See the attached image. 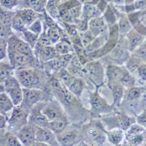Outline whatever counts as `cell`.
<instances>
[{"label":"cell","instance_id":"obj_8","mask_svg":"<svg viewBox=\"0 0 146 146\" xmlns=\"http://www.w3.org/2000/svg\"><path fill=\"white\" fill-rule=\"evenodd\" d=\"M22 88L23 98L21 105L29 109L30 111L35 105L38 103L54 98L49 94L42 89Z\"/></svg>","mask_w":146,"mask_h":146},{"label":"cell","instance_id":"obj_5","mask_svg":"<svg viewBox=\"0 0 146 146\" xmlns=\"http://www.w3.org/2000/svg\"><path fill=\"white\" fill-rule=\"evenodd\" d=\"M89 102L91 119L112 113L117 109L112 104H109L101 96L98 88H95V90L89 92Z\"/></svg>","mask_w":146,"mask_h":146},{"label":"cell","instance_id":"obj_37","mask_svg":"<svg viewBox=\"0 0 146 146\" xmlns=\"http://www.w3.org/2000/svg\"><path fill=\"white\" fill-rule=\"evenodd\" d=\"M7 93L10 96L15 106H18L21 104L23 98V88L22 87L11 90L7 91Z\"/></svg>","mask_w":146,"mask_h":146},{"label":"cell","instance_id":"obj_17","mask_svg":"<svg viewBox=\"0 0 146 146\" xmlns=\"http://www.w3.org/2000/svg\"><path fill=\"white\" fill-rule=\"evenodd\" d=\"M118 109L129 115L135 117L140 115L144 111L140 99L136 100H123Z\"/></svg>","mask_w":146,"mask_h":146},{"label":"cell","instance_id":"obj_46","mask_svg":"<svg viewBox=\"0 0 146 146\" xmlns=\"http://www.w3.org/2000/svg\"><path fill=\"white\" fill-rule=\"evenodd\" d=\"M0 3L1 8L11 10L19 5V0H0Z\"/></svg>","mask_w":146,"mask_h":146},{"label":"cell","instance_id":"obj_54","mask_svg":"<svg viewBox=\"0 0 146 146\" xmlns=\"http://www.w3.org/2000/svg\"><path fill=\"white\" fill-rule=\"evenodd\" d=\"M115 1L117 4H122L124 1H126V0H115Z\"/></svg>","mask_w":146,"mask_h":146},{"label":"cell","instance_id":"obj_43","mask_svg":"<svg viewBox=\"0 0 146 146\" xmlns=\"http://www.w3.org/2000/svg\"><path fill=\"white\" fill-rule=\"evenodd\" d=\"M43 18H40L36 20L32 24L29 26L28 29L36 35L40 36L44 31V26L43 23Z\"/></svg>","mask_w":146,"mask_h":146},{"label":"cell","instance_id":"obj_22","mask_svg":"<svg viewBox=\"0 0 146 146\" xmlns=\"http://www.w3.org/2000/svg\"><path fill=\"white\" fill-rule=\"evenodd\" d=\"M125 67L116 64H108L106 70V76L108 82L120 81L125 71Z\"/></svg>","mask_w":146,"mask_h":146},{"label":"cell","instance_id":"obj_4","mask_svg":"<svg viewBox=\"0 0 146 146\" xmlns=\"http://www.w3.org/2000/svg\"><path fill=\"white\" fill-rule=\"evenodd\" d=\"M106 71L103 64L98 60H92L83 65L82 78L100 88L104 84Z\"/></svg>","mask_w":146,"mask_h":146},{"label":"cell","instance_id":"obj_55","mask_svg":"<svg viewBox=\"0 0 146 146\" xmlns=\"http://www.w3.org/2000/svg\"><path fill=\"white\" fill-rule=\"evenodd\" d=\"M141 87H143V88L145 91H146V82L143 85V86H141Z\"/></svg>","mask_w":146,"mask_h":146},{"label":"cell","instance_id":"obj_53","mask_svg":"<svg viewBox=\"0 0 146 146\" xmlns=\"http://www.w3.org/2000/svg\"><path fill=\"white\" fill-rule=\"evenodd\" d=\"M139 20L141 24L145 27H146V14L144 15L141 16L139 18Z\"/></svg>","mask_w":146,"mask_h":146},{"label":"cell","instance_id":"obj_47","mask_svg":"<svg viewBox=\"0 0 146 146\" xmlns=\"http://www.w3.org/2000/svg\"><path fill=\"white\" fill-rule=\"evenodd\" d=\"M38 44L43 46H54L46 33V31H44L39 36Z\"/></svg>","mask_w":146,"mask_h":146},{"label":"cell","instance_id":"obj_48","mask_svg":"<svg viewBox=\"0 0 146 146\" xmlns=\"http://www.w3.org/2000/svg\"><path fill=\"white\" fill-rule=\"evenodd\" d=\"M6 39H1V43H0V50H1V54H0V59L4 60L8 54V43Z\"/></svg>","mask_w":146,"mask_h":146},{"label":"cell","instance_id":"obj_38","mask_svg":"<svg viewBox=\"0 0 146 146\" xmlns=\"http://www.w3.org/2000/svg\"><path fill=\"white\" fill-rule=\"evenodd\" d=\"M61 29H62V27H59L58 25L56 27L49 28L46 30L48 37L49 38L54 45L60 41L61 39H62Z\"/></svg>","mask_w":146,"mask_h":146},{"label":"cell","instance_id":"obj_19","mask_svg":"<svg viewBox=\"0 0 146 146\" xmlns=\"http://www.w3.org/2000/svg\"><path fill=\"white\" fill-rule=\"evenodd\" d=\"M108 23L103 17L91 19L88 22V31L95 38L108 32Z\"/></svg>","mask_w":146,"mask_h":146},{"label":"cell","instance_id":"obj_31","mask_svg":"<svg viewBox=\"0 0 146 146\" xmlns=\"http://www.w3.org/2000/svg\"><path fill=\"white\" fill-rule=\"evenodd\" d=\"M21 87V85L17 78L14 75H13L7 78L3 82L1 83V85H0V88H1L0 92H7L11 90Z\"/></svg>","mask_w":146,"mask_h":146},{"label":"cell","instance_id":"obj_14","mask_svg":"<svg viewBox=\"0 0 146 146\" xmlns=\"http://www.w3.org/2000/svg\"><path fill=\"white\" fill-rule=\"evenodd\" d=\"M36 141L45 145H60L57 138V135L48 127H42L36 126Z\"/></svg>","mask_w":146,"mask_h":146},{"label":"cell","instance_id":"obj_20","mask_svg":"<svg viewBox=\"0 0 146 146\" xmlns=\"http://www.w3.org/2000/svg\"><path fill=\"white\" fill-rule=\"evenodd\" d=\"M16 13L22 18L28 29L36 20L43 17V14L38 13L28 8L18 9L16 11Z\"/></svg>","mask_w":146,"mask_h":146},{"label":"cell","instance_id":"obj_28","mask_svg":"<svg viewBox=\"0 0 146 146\" xmlns=\"http://www.w3.org/2000/svg\"><path fill=\"white\" fill-rule=\"evenodd\" d=\"M14 107L15 105L9 95L5 92H0V113H10Z\"/></svg>","mask_w":146,"mask_h":146},{"label":"cell","instance_id":"obj_40","mask_svg":"<svg viewBox=\"0 0 146 146\" xmlns=\"http://www.w3.org/2000/svg\"><path fill=\"white\" fill-rule=\"evenodd\" d=\"M12 28L15 32L21 33L25 30L28 29V28L27 27L25 23H24L22 18L17 13H15V15L13 18Z\"/></svg>","mask_w":146,"mask_h":146},{"label":"cell","instance_id":"obj_13","mask_svg":"<svg viewBox=\"0 0 146 146\" xmlns=\"http://www.w3.org/2000/svg\"><path fill=\"white\" fill-rule=\"evenodd\" d=\"M17 136L22 145H33L36 142V125L29 122L18 131Z\"/></svg>","mask_w":146,"mask_h":146},{"label":"cell","instance_id":"obj_12","mask_svg":"<svg viewBox=\"0 0 146 146\" xmlns=\"http://www.w3.org/2000/svg\"><path fill=\"white\" fill-rule=\"evenodd\" d=\"M7 43L8 50H15L31 57H36L32 47L27 42L15 34L8 39Z\"/></svg>","mask_w":146,"mask_h":146},{"label":"cell","instance_id":"obj_34","mask_svg":"<svg viewBox=\"0 0 146 146\" xmlns=\"http://www.w3.org/2000/svg\"><path fill=\"white\" fill-rule=\"evenodd\" d=\"M0 70H1V76H0V83L3 82L9 77L14 75L15 69L9 63H5L3 60L1 61L0 64Z\"/></svg>","mask_w":146,"mask_h":146},{"label":"cell","instance_id":"obj_18","mask_svg":"<svg viewBox=\"0 0 146 146\" xmlns=\"http://www.w3.org/2000/svg\"><path fill=\"white\" fill-rule=\"evenodd\" d=\"M107 85L112 92L113 99L112 105L117 109L123 100L126 88L120 81L109 82Z\"/></svg>","mask_w":146,"mask_h":146},{"label":"cell","instance_id":"obj_25","mask_svg":"<svg viewBox=\"0 0 146 146\" xmlns=\"http://www.w3.org/2000/svg\"><path fill=\"white\" fill-rule=\"evenodd\" d=\"M106 139L111 144L120 145L125 138V131L121 129H113L106 130Z\"/></svg>","mask_w":146,"mask_h":146},{"label":"cell","instance_id":"obj_10","mask_svg":"<svg viewBox=\"0 0 146 146\" xmlns=\"http://www.w3.org/2000/svg\"><path fill=\"white\" fill-rule=\"evenodd\" d=\"M75 54L76 53L57 54L51 60L43 63L42 67L47 75H54L61 70L67 68Z\"/></svg>","mask_w":146,"mask_h":146},{"label":"cell","instance_id":"obj_39","mask_svg":"<svg viewBox=\"0 0 146 146\" xmlns=\"http://www.w3.org/2000/svg\"><path fill=\"white\" fill-rule=\"evenodd\" d=\"M23 40L27 42L33 49L37 44L39 36L36 35L29 29H27L22 33Z\"/></svg>","mask_w":146,"mask_h":146},{"label":"cell","instance_id":"obj_33","mask_svg":"<svg viewBox=\"0 0 146 146\" xmlns=\"http://www.w3.org/2000/svg\"><path fill=\"white\" fill-rule=\"evenodd\" d=\"M66 87H68L76 77L67 70V68H63L54 74Z\"/></svg>","mask_w":146,"mask_h":146},{"label":"cell","instance_id":"obj_36","mask_svg":"<svg viewBox=\"0 0 146 146\" xmlns=\"http://www.w3.org/2000/svg\"><path fill=\"white\" fill-rule=\"evenodd\" d=\"M143 133H136L131 135H125L126 144L129 145H143L144 143V136Z\"/></svg>","mask_w":146,"mask_h":146},{"label":"cell","instance_id":"obj_1","mask_svg":"<svg viewBox=\"0 0 146 146\" xmlns=\"http://www.w3.org/2000/svg\"><path fill=\"white\" fill-rule=\"evenodd\" d=\"M52 95L63 105L70 123L82 125L90 117L91 118L90 111L83 106L80 98L72 94L64 85Z\"/></svg>","mask_w":146,"mask_h":146},{"label":"cell","instance_id":"obj_51","mask_svg":"<svg viewBox=\"0 0 146 146\" xmlns=\"http://www.w3.org/2000/svg\"><path fill=\"white\" fill-rule=\"evenodd\" d=\"M146 6V0H135L134 7L136 9H139Z\"/></svg>","mask_w":146,"mask_h":146},{"label":"cell","instance_id":"obj_32","mask_svg":"<svg viewBox=\"0 0 146 146\" xmlns=\"http://www.w3.org/2000/svg\"><path fill=\"white\" fill-rule=\"evenodd\" d=\"M145 90L141 86H136L126 89L123 100H136L140 98V97Z\"/></svg>","mask_w":146,"mask_h":146},{"label":"cell","instance_id":"obj_16","mask_svg":"<svg viewBox=\"0 0 146 146\" xmlns=\"http://www.w3.org/2000/svg\"><path fill=\"white\" fill-rule=\"evenodd\" d=\"M33 52L36 59L42 66L57 55L54 46H43L37 43L33 48Z\"/></svg>","mask_w":146,"mask_h":146},{"label":"cell","instance_id":"obj_35","mask_svg":"<svg viewBox=\"0 0 146 146\" xmlns=\"http://www.w3.org/2000/svg\"><path fill=\"white\" fill-rule=\"evenodd\" d=\"M15 13V11L13 12L1 7V25L12 28Z\"/></svg>","mask_w":146,"mask_h":146},{"label":"cell","instance_id":"obj_11","mask_svg":"<svg viewBox=\"0 0 146 146\" xmlns=\"http://www.w3.org/2000/svg\"><path fill=\"white\" fill-rule=\"evenodd\" d=\"M42 110L48 121H52L67 115L63 105L56 98L44 101Z\"/></svg>","mask_w":146,"mask_h":146},{"label":"cell","instance_id":"obj_50","mask_svg":"<svg viewBox=\"0 0 146 146\" xmlns=\"http://www.w3.org/2000/svg\"><path fill=\"white\" fill-rule=\"evenodd\" d=\"M11 113L8 114L0 113V128L1 129L7 128Z\"/></svg>","mask_w":146,"mask_h":146},{"label":"cell","instance_id":"obj_29","mask_svg":"<svg viewBox=\"0 0 146 146\" xmlns=\"http://www.w3.org/2000/svg\"><path fill=\"white\" fill-rule=\"evenodd\" d=\"M57 54H67L74 53L75 50L71 41L61 40L54 44Z\"/></svg>","mask_w":146,"mask_h":146},{"label":"cell","instance_id":"obj_30","mask_svg":"<svg viewBox=\"0 0 146 146\" xmlns=\"http://www.w3.org/2000/svg\"><path fill=\"white\" fill-rule=\"evenodd\" d=\"M47 0H25V7L37 12L43 14L46 11V5Z\"/></svg>","mask_w":146,"mask_h":146},{"label":"cell","instance_id":"obj_21","mask_svg":"<svg viewBox=\"0 0 146 146\" xmlns=\"http://www.w3.org/2000/svg\"><path fill=\"white\" fill-rule=\"evenodd\" d=\"M126 36L129 49L131 52L135 51L146 38L145 35L141 33L135 28H132L127 33Z\"/></svg>","mask_w":146,"mask_h":146},{"label":"cell","instance_id":"obj_45","mask_svg":"<svg viewBox=\"0 0 146 146\" xmlns=\"http://www.w3.org/2000/svg\"><path fill=\"white\" fill-rule=\"evenodd\" d=\"M88 20L81 17L80 18L75 20L74 23L78 32L82 33L88 29Z\"/></svg>","mask_w":146,"mask_h":146},{"label":"cell","instance_id":"obj_44","mask_svg":"<svg viewBox=\"0 0 146 146\" xmlns=\"http://www.w3.org/2000/svg\"><path fill=\"white\" fill-rule=\"evenodd\" d=\"M133 55L140 58L143 62L146 63V38L143 42L133 52Z\"/></svg>","mask_w":146,"mask_h":146},{"label":"cell","instance_id":"obj_3","mask_svg":"<svg viewBox=\"0 0 146 146\" xmlns=\"http://www.w3.org/2000/svg\"><path fill=\"white\" fill-rule=\"evenodd\" d=\"M14 76L22 88L43 90L47 75L42 67H32L15 70Z\"/></svg>","mask_w":146,"mask_h":146},{"label":"cell","instance_id":"obj_9","mask_svg":"<svg viewBox=\"0 0 146 146\" xmlns=\"http://www.w3.org/2000/svg\"><path fill=\"white\" fill-rule=\"evenodd\" d=\"M7 55L9 63L15 70L32 67L43 68L36 57H31L25 54L12 50H8Z\"/></svg>","mask_w":146,"mask_h":146},{"label":"cell","instance_id":"obj_7","mask_svg":"<svg viewBox=\"0 0 146 146\" xmlns=\"http://www.w3.org/2000/svg\"><path fill=\"white\" fill-rule=\"evenodd\" d=\"M81 125L70 123L63 131L57 134V138L60 145H80L82 141Z\"/></svg>","mask_w":146,"mask_h":146},{"label":"cell","instance_id":"obj_52","mask_svg":"<svg viewBox=\"0 0 146 146\" xmlns=\"http://www.w3.org/2000/svg\"><path fill=\"white\" fill-rule=\"evenodd\" d=\"M140 101L142 104V106L144 109H146V91H145L140 97Z\"/></svg>","mask_w":146,"mask_h":146},{"label":"cell","instance_id":"obj_41","mask_svg":"<svg viewBox=\"0 0 146 146\" xmlns=\"http://www.w3.org/2000/svg\"><path fill=\"white\" fill-rule=\"evenodd\" d=\"M119 31L121 34H126L132 29V25L129 19L125 17H121L117 25Z\"/></svg>","mask_w":146,"mask_h":146},{"label":"cell","instance_id":"obj_2","mask_svg":"<svg viewBox=\"0 0 146 146\" xmlns=\"http://www.w3.org/2000/svg\"><path fill=\"white\" fill-rule=\"evenodd\" d=\"M82 141L80 145H102L107 140L106 130L100 119L92 118L81 126Z\"/></svg>","mask_w":146,"mask_h":146},{"label":"cell","instance_id":"obj_26","mask_svg":"<svg viewBox=\"0 0 146 146\" xmlns=\"http://www.w3.org/2000/svg\"><path fill=\"white\" fill-rule=\"evenodd\" d=\"M70 124V120L68 116L66 115L54 120L49 121L48 127L57 135L63 131Z\"/></svg>","mask_w":146,"mask_h":146},{"label":"cell","instance_id":"obj_6","mask_svg":"<svg viewBox=\"0 0 146 146\" xmlns=\"http://www.w3.org/2000/svg\"><path fill=\"white\" fill-rule=\"evenodd\" d=\"M30 110L21 104L15 106L11 112L7 129L17 135L18 131L29 123Z\"/></svg>","mask_w":146,"mask_h":146},{"label":"cell","instance_id":"obj_49","mask_svg":"<svg viewBox=\"0 0 146 146\" xmlns=\"http://www.w3.org/2000/svg\"><path fill=\"white\" fill-rule=\"evenodd\" d=\"M136 123L146 129V109L136 117Z\"/></svg>","mask_w":146,"mask_h":146},{"label":"cell","instance_id":"obj_15","mask_svg":"<svg viewBox=\"0 0 146 146\" xmlns=\"http://www.w3.org/2000/svg\"><path fill=\"white\" fill-rule=\"evenodd\" d=\"M44 101L35 105L30 111L29 122L42 127H48L49 121L42 112V106Z\"/></svg>","mask_w":146,"mask_h":146},{"label":"cell","instance_id":"obj_42","mask_svg":"<svg viewBox=\"0 0 146 146\" xmlns=\"http://www.w3.org/2000/svg\"><path fill=\"white\" fill-rule=\"evenodd\" d=\"M139 86L143 85L146 82V63L143 62L139 66L135 76Z\"/></svg>","mask_w":146,"mask_h":146},{"label":"cell","instance_id":"obj_23","mask_svg":"<svg viewBox=\"0 0 146 146\" xmlns=\"http://www.w3.org/2000/svg\"><path fill=\"white\" fill-rule=\"evenodd\" d=\"M0 145L1 146L22 145L17 135L9 131L7 128L1 129Z\"/></svg>","mask_w":146,"mask_h":146},{"label":"cell","instance_id":"obj_24","mask_svg":"<svg viewBox=\"0 0 146 146\" xmlns=\"http://www.w3.org/2000/svg\"><path fill=\"white\" fill-rule=\"evenodd\" d=\"M103 11L95 4L86 3L82 5L81 17L90 21L91 19L100 17L102 15Z\"/></svg>","mask_w":146,"mask_h":146},{"label":"cell","instance_id":"obj_27","mask_svg":"<svg viewBox=\"0 0 146 146\" xmlns=\"http://www.w3.org/2000/svg\"><path fill=\"white\" fill-rule=\"evenodd\" d=\"M88 87V83L82 77H76L67 88L72 94L80 98L84 90Z\"/></svg>","mask_w":146,"mask_h":146}]
</instances>
